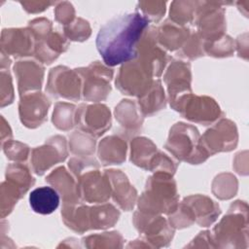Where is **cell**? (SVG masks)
<instances>
[{"instance_id": "obj_21", "label": "cell", "mask_w": 249, "mask_h": 249, "mask_svg": "<svg viewBox=\"0 0 249 249\" xmlns=\"http://www.w3.org/2000/svg\"><path fill=\"white\" fill-rule=\"evenodd\" d=\"M46 181L55 187L57 193L61 195L64 203H76L80 201L78 193V184L64 167H58L53 170Z\"/></svg>"}, {"instance_id": "obj_23", "label": "cell", "mask_w": 249, "mask_h": 249, "mask_svg": "<svg viewBox=\"0 0 249 249\" xmlns=\"http://www.w3.org/2000/svg\"><path fill=\"white\" fill-rule=\"evenodd\" d=\"M126 144L119 136L104 138L98 147V157L104 165L120 164L125 160Z\"/></svg>"}, {"instance_id": "obj_11", "label": "cell", "mask_w": 249, "mask_h": 249, "mask_svg": "<svg viewBox=\"0 0 249 249\" xmlns=\"http://www.w3.org/2000/svg\"><path fill=\"white\" fill-rule=\"evenodd\" d=\"M67 157L66 141L63 136H53L45 145L33 149L31 165L34 172L43 175L53 164L63 161Z\"/></svg>"}, {"instance_id": "obj_32", "label": "cell", "mask_w": 249, "mask_h": 249, "mask_svg": "<svg viewBox=\"0 0 249 249\" xmlns=\"http://www.w3.org/2000/svg\"><path fill=\"white\" fill-rule=\"evenodd\" d=\"M165 2H139L138 8L149 21H159L165 13Z\"/></svg>"}, {"instance_id": "obj_33", "label": "cell", "mask_w": 249, "mask_h": 249, "mask_svg": "<svg viewBox=\"0 0 249 249\" xmlns=\"http://www.w3.org/2000/svg\"><path fill=\"white\" fill-rule=\"evenodd\" d=\"M201 40L202 39L199 37L197 32L193 33L184 44L181 54L184 57H188L190 59H195L203 55V42Z\"/></svg>"}, {"instance_id": "obj_20", "label": "cell", "mask_w": 249, "mask_h": 249, "mask_svg": "<svg viewBox=\"0 0 249 249\" xmlns=\"http://www.w3.org/2000/svg\"><path fill=\"white\" fill-rule=\"evenodd\" d=\"M189 37L190 30L186 26H181L171 20H166L156 29L158 43L169 51L182 48Z\"/></svg>"}, {"instance_id": "obj_19", "label": "cell", "mask_w": 249, "mask_h": 249, "mask_svg": "<svg viewBox=\"0 0 249 249\" xmlns=\"http://www.w3.org/2000/svg\"><path fill=\"white\" fill-rule=\"evenodd\" d=\"M68 43L66 38L57 31H51L47 35L35 40L34 54L40 62L52 63L66 51Z\"/></svg>"}, {"instance_id": "obj_4", "label": "cell", "mask_w": 249, "mask_h": 249, "mask_svg": "<svg viewBox=\"0 0 249 249\" xmlns=\"http://www.w3.org/2000/svg\"><path fill=\"white\" fill-rule=\"evenodd\" d=\"M179 216L171 214L170 224L176 228L189 227L196 222L201 227L211 225L221 213L219 205L204 196H191L186 197L177 207Z\"/></svg>"}, {"instance_id": "obj_9", "label": "cell", "mask_w": 249, "mask_h": 249, "mask_svg": "<svg viewBox=\"0 0 249 249\" xmlns=\"http://www.w3.org/2000/svg\"><path fill=\"white\" fill-rule=\"evenodd\" d=\"M75 124L81 131L98 137L111 126L110 111L102 104H82L76 110Z\"/></svg>"}, {"instance_id": "obj_14", "label": "cell", "mask_w": 249, "mask_h": 249, "mask_svg": "<svg viewBox=\"0 0 249 249\" xmlns=\"http://www.w3.org/2000/svg\"><path fill=\"white\" fill-rule=\"evenodd\" d=\"M35 40L29 28L4 29L1 38L2 54L14 57L34 54Z\"/></svg>"}, {"instance_id": "obj_26", "label": "cell", "mask_w": 249, "mask_h": 249, "mask_svg": "<svg viewBox=\"0 0 249 249\" xmlns=\"http://www.w3.org/2000/svg\"><path fill=\"white\" fill-rule=\"evenodd\" d=\"M116 119L124 127L125 130L130 131L132 134L137 133L140 129L143 118L138 113L136 105L130 100H123L118 107H116Z\"/></svg>"}, {"instance_id": "obj_3", "label": "cell", "mask_w": 249, "mask_h": 249, "mask_svg": "<svg viewBox=\"0 0 249 249\" xmlns=\"http://www.w3.org/2000/svg\"><path fill=\"white\" fill-rule=\"evenodd\" d=\"M165 148L178 160L198 164L209 157L200 145L197 129L183 123H178L170 129Z\"/></svg>"}, {"instance_id": "obj_36", "label": "cell", "mask_w": 249, "mask_h": 249, "mask_svg": "<svg viewBox=\"0 0 249 249\" xmlns=\"http://www.w3.org/2000/svg\"><path fill=\"white\" fill-rule=\"evenodd\" d=\"M23 9L28 13H40L48 9L49 6L53 4V2H20Z\"/></svg>"}, {"instance_id": "obj_15", "label": "cell", "mask_w": 249, "mask_h": 249, "mask_svg": "<svg viewBox=\"0 0 249 249\" xmlns=\"http://www.w3.org/2000/svg\"><path fill=\"white\" fill-rule=\"evenodd\" d=\"M164 82L167 85L168 101L172 107L182 96L192 92L190 64L173 61L164 75Z\"/></svg>"}, {"instance_id": "obj_5", "label": "cell", "mask_w": 249, "mask_h": 249, "mask_svg": "<svg viewBox=\"0 0 249 249\" xmlns=\"http://www.w3.org/2000/svg\"><path fill=\"white\" fill-rule=\"evenodd\" d=\"M83 82V98L88 101L98 102L106 99L111 86L110 81L113 78V71L107 65L99 61L92 62L87 68L76 69Z\"/></svg>"}, {"instance_id": "obj_2", "label": "cell", "mask_w": 249, "mask_h": 249, "mask_svg": "<svg viewBox=\"0 0 249 249\" xmlns=\"http://www.w3.org/2000/svg\"><path fill=\"white\" fill-rule=\"evenodd\" d=\"M177 207L178 195L172 175L157 172L151 176L146 183L145 192L138 200L139 211L152 215L160 213L170 215Z\"/></svg>"}, {"instance_id": "obj_28", "label": "cell", "mask_w": 249, "mask_h": 249, "mask_svg": "<svg viewBox=\"0 0 249 249\" xmlns=\"http://www.w3.org/2000/svg\"><path fill=\"white\" fill-rule=\"evenodd\" d=\"M197 2L175 1L170 6V20L181 26H185L195 20Z\"/></svg>"}, {"instance_id": "obj_16", "label": "cell", "mask_w": 249, "mask_h": 249, "mask_svg": "<svg viewBox=\"0 0 249 249\" xmlns=\"http://www.w3.org/2000/svg\"><path fill=\"white\" fill-rule=\"evenodd\" d=\"M242 204V201L232 203L228 214L215 227L214 232L217 241H235L237 234L247 233L241 232L242 228H247V212L242 215V211H240Z\"/></svg>"}, {"instance_id": "obj_24", "label": "cell", "mask_w": 249, "mask_h": 249, "mask_svg": "<svg viewBox=\"0 0 249 249\" xmlns=\"http://www.w3.org/2000/svg\"><path fill=\"white\" fill-rule=\"evenodd\" d=\"M138 98L140 113L143 116H151L165 107L164 91L160 80H155L148 91Z\"/></svg>"}, {"instance_id": "obj_25", "label": "cell", "mask_w": 249, "mask_h": 249, "mask_svg": "<svg viewBox=\"0 0 249 249\" xmlns=\"http://www.w3.org/2000/svg\"><path fill=\"white\" fill-rule=\"evenodd\" d=\"M157 155V147L151 140L141 137L132 141L130 160L137 166L149 169Z\"/></svg>"}, {"instance_id": "obj_1", "label": "cell", "mask_w": 249, "mask_h": 249, "mask_svg": "<svg viewBox=\"0 0 249 249\" xmlns=\"http://www.w3.org/2000/svg\"><path fill=\"white\" fill-rule=\"evenodd\" d=\"M149 22L135 12L115 16L104 23L96 36V48L105 65L116 66L134 59Z\"/></svg>"}, {"instance_id": "obj_29", "label": "cell", "mask_w": 249, "mask_h": 249, "mask_svg": "<svg viewBox=\"0 0 249 249\" xmlns=\"http://www.w3.org/2000/svg\"><path fill=\"white\" fill-rule=\"evenodd\" d=\"M6 180L19 188L23 194L34 184V178L31 176L29 169L21 163H13L7 167Z\"/></svg>"}, {"instance_id": "obj_34", "label": "cell", "mask_w": 249, "mask_h": 249, "mask_svg": "<svg viewBox=\"0 0 249 249\" xmlns=\"http://www.w3.org/2000/svg\"><path fill=\"white\" fill-rule=\"evenodd\" d=\"M3 150L7 155V158L18 161H24L27 159L29 152L26 145L15 141H7L6 144H3Z\"/></svg>"}, {"instance_id": "obj_7", "label": "cell", "mask_w": 249, "mask_h": 249, "mask_svg": "<svg viewBox=\"0 0 249 249\" xmlns=\"http://www.w3.org/2000/svg\"><path fill=\"white\" fill-rule=\"evenodd\" d=\"M216 2H197L195 23L197 34L206 42L222 38L226 29L224 9Z\"/></svg>"}, {"instance_id": "obj_17", "label": "cell", "mask_w": 249, "mask_h": 249, "mask_svg": "<svg viewBox=\"0 0 249 249\" xmlns=\"http://www.w3.org/2000/svg\"><path fill=\"white\" fill-rule=\"evenodd\" d=\"M14 72L20 96L40 90L44 77V67L40 63L34 60L18 61L14 66Z\"/></svg>"}, {"instance_id": "obj_6", "label": "cell", "mask_w": 249, "mask_h": 249, "mask_svg": "<svg viewBox=\"0 0 249 249\" xmlns=\"http://www.w3.org/2000/svg\"><path fill=\"white\" fill-rule=\"evenodd\" d=\"M172 108L187 120L204 125L215 122L222 114L215 100L207 96L194 95L192 92L182 96Z\"/></svg>"}, {"instance_id": "obj_10", "label": "cell", "mask_w": 249, "mask_h": 249, "mask_svg": "<svg viewBox=\"0 0 249 249\" xmlns=\"http://www.w3.org/2000/svg\"><path fill=\"white\" fill-rule=\"evenodd\" d=\"M237 132L234 124L222 120L200 137V145L208 156L219 152H228L236 146Z\"/></svg>"}, {"instance_id": "obj_12", "label": "cell", "mask_w": 249, "mask_h": 249, "mask_svg": "<svg viewBox=\"0 0 249 249\" xmlns=\"http://www.w3.org/2000/svg\"><path fill=\"white\" fill-rule=\"evenodd\" d=\"M50 104L47 96L40 91L21 95L18 105L21 123L29 128H35L41 125L46 120Z\"/></svg>"}, {"instance_id": "obj_35", "label": "cell", "mask_w": 249, "mask_h": 249, "mask_svg": "<svg viewBox=\"0 0 249 249\" xmlns=\"http://www.w3.org/2000/svg\"><path fill=\"white\" fill-rule=\"evenodd\" d=\"M54 14L56 20L64 26L71 23L75 18V11L69 2H60L56 6Z\"/></svg>"}, {"instance_id": "obj_13", "label": "cell", "mask_w": 249, "mask_h": 249, "mask_svg": "<svg viewBox=\"0 0 249 249\" xmlns=\"http://www.w3.org/2000/svg\"><path fill=\"white\" fill-rule=\"evenodd\" d=\"M134 224L139 232L143 233L148 241L160 242V246L167 245L173 235V230L167 221L161 216L136 212L134 214Z\"/></svg>"}, {"instance_id": "obj_27", "label": "cell", "mask_w": 249, "mask_h": 249, "mask_svg": "<svg viewBox=\"0 0 249 249\" xmlns=\"http://www.w3.org/2000/svg\"><path fill=\"white\" fill-rule=\"evenodd\" d=\"M120 212L112 204L104 203L89 207L90 229H106L113 227L118 221Z\"/></svg>"}, {"instance_id": "obj_18", "label": "cell", "mask_w": 249, "mask_h": 249, "mask_svg": "<svg viewBox=\"0 0 249 249\" xmlns=\"http://www.w3.org/2000/svg\"><path fill=\"white\" fill-rule=\"evenodd\" d=\"M104 173L109 179L111 195L114 200L122 209L129 211L133 207L136 199V190L129 184L125 174L121 170H105Z\"/></svg>"}, {"instance_id": "obj_31", "label": "cell", "mask_w": 249, "mask_h": 249, "mask_svg": "<svg viewBox=\"0 0 249 249\" xmlns=\"http://www.w3.org/2000/svg\"><path fill=\"white\" fill-rule=\"evenodd\" d=\"M64 35L73 41H84L90 35V27L87 20L81 18L64 26Z\"/></svg>"}, {"instance_id": "obj_22", "label": "cell", "mask_w": 249, "mask_h": 249, "mask_svg": "<svg viewBox=\"0 0 249 249\" xmlns=\"http://www.w3.org/2000/svg\"><path fill=\"white\" fill-rule=\"evenodd\" d=\"M29 204L34 212L48 215L58 207L59 195L57 191L52 187H39L30 193Z\"/></svg>"}, {"instance_id": "obj_8", "label": "cell", "mask_w": 249, "mask_h": 249, "mask_svg": "<svg viewBox=\"0 0 249 249\" xmlns=\"http://www.w3.org/2000/svg\"><path fill=\"white\" fill-rule=\"evenodd\" d=\"M82 87V78L76 69L70 70L65 66H57L50 72L46 90L56 98L79 100Z\"/></svg>"}, {"instance_id": "obj_30", "label": "cell", "mask_w": 249, "mask_h": 249, "mask_svg": "<svg viewBox=\"0 0 249 249\" xmlns=\"http://www.w3.org/2000/svg\"><path fill=\"white\" fill-rule=\"evenodd\" d=\"M76 107L65 102H58L55 105L53 114V123L62 130H68L75 125Z\"/></svg>"}]
</instances>
